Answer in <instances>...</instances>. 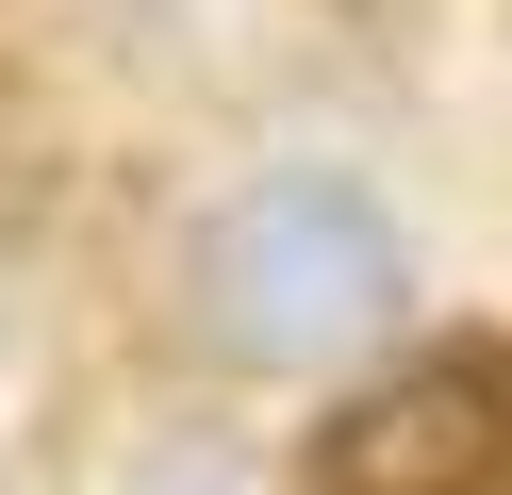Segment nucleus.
<instances>
[{
	"label": "nucleus",
	"instance_id": "1",
	"mask_svg": "<svg viewBox=\"0 0 512 495\" xmlns=\"http://www.w3.org/2000/svg\"><path fill=\"white\" fill-rule=\"evenodd\" d=\"M182 297H199V347L215 363L314 380V363L380 347V330L413 314V248H397V215H380L347 165H265V182H232L199 215Z\"/></svg>",
	"mask_w": 512,
	"mask_h": 495
},
{
	"label": "nucleus",
	"instance_id": "2",
	"mask_svg": "<svg viewBox=\"0 0 512 495\" xmlns=\"http://www.w3.org/2000/svg\"><path fill=\"white\" fill-rule=\"evenodd\" d=\"M298 495H512V330H430L397 347L331 429Z\"/></svg>",
	"mask_w": 512,
	"mask_h": 495
},
{
	"label": "nucleus",
	"instance_id": "3",
	"mask_svg": "<svg viewBox=\"0 0 512 495\" xmlns=\"http://www.w3.org/2000/svg\"><path fill=\"white\" fill-rule=\"evenodd\" d=\"M149 495H248V479H232V462H166Z\"/></svg>",
	"mask_w": 512,
	"mask_h": 495
}]
</instances>
